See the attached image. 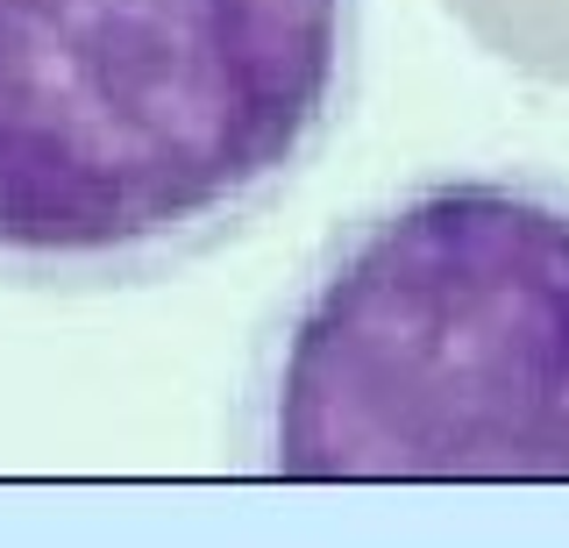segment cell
Wrapping results in <instances>:
<instances>
[{
    "instance_id": "cell-1",
    "label": "cell",
    "mask_w": 569,
    "mask_h": 548,
    "mask_svg": "<svg viewBox=\"0 0 569 548\" xmlns=\"http://www.w3.org/2000/svg\"><path fill=\"white\" fill-rule=\"evenodd\" d=\"M363 79V0H0V278L142 286L307 179Z\"/></svg>"
},
{
    "instance_id": "cell-2",
    "label": "cell",
    "mask_w": 569,
    "mask_h": 548,
    "mask_svg": "<svg viewBox=\"0 0 569 548\" xmlns=\"http://www.w3.org/2000/svg\"><path fill=\"white\" fill-rule=\"evenodd\" d=\"M263 477H569V179L456 171L356 215L263 335Z\"/></svg>"
}]
</instances>
